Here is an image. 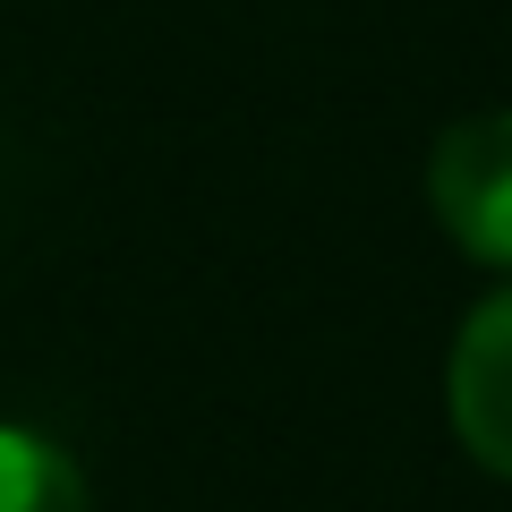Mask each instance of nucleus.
Segmentation results:
<instances>
[{"label": "nucleus", "mask_w": 512, "mask_h": 512, "mask_svg": "<svg viewBox=\"0 0 512 512\" xmlns=\"http://www.w3.org/2000/svg\"><path fill=\"white\" fill-rule=\"evenodd\" d=\"M427 205L470 265L512 274V103L461 111L427 154Z\"/></svg>", "instance_id": "1"}, {"label": "nucleus", "mask_w": 512, "mask_h": 512, "mask_svg": "<svg viewBox=\"0 0 512 512\" xmlns=\"http://www.w3.org/2000/svg\"><path fill=\"white\" fill-rule=\"evenodd\" d=\"M444 410H453L461 453L478 470L512 478V282L470 308V325L453 342V367H444Z\"/></svg>", "instance_id": "2"}, {"label": "nucleus", "mask_w": 512, "mask_h": 512, "mask_svg": "<svg viewBox=\"0 0 512 512\" xmlns=\"http://www.w3.org/2000/svg\"><path fill=\"white\" fill-rule=\"evenodd\" d=\"M0 512H94L86 470L52 436L0 419Z\"/></svg>", "instance_id": "3"}]
</instances>
